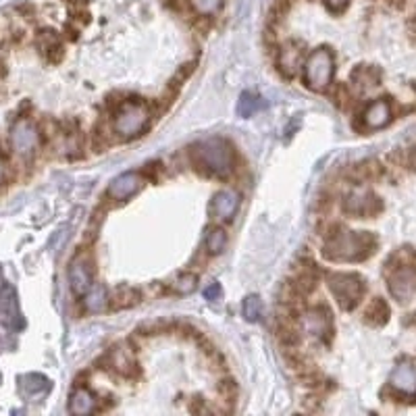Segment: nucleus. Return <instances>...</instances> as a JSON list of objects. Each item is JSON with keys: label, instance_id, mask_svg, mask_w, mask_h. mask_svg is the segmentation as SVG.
Instances as JSON below:
<instances>
[{"label": "nucleus", "instance_id": "4", "mask_svg": "<svg viewBox=\"0 0 416 416\" xmlns=\"http://www.w3.org/2000/svg\"><path fill=\"white\" fill-rule=\"evenodd\" d=\"M331 75H333V56L327 48H317L306 65H304V80L306 86L315 92H323L324 88L331 84Z\"/></svg>", "mask_w": 416, "mask_h": 416}, {"label": "nucleus", "instance_id": "30", "mask_svg": "<svg viewBox=\"0 0 416 416\" xmlns=\"http://www.w3.org/2000/svg\"><path fill=\"white\" fill-rule=\"evenodd\" d=\"M11 346H13L11 335H8L6 327H4V324H0V352H4V350H6V348H11Z\"/></svg>", "mask_w": 416, "mask_h": 416}, {"label": "nucleus", "instance_id": "27", "mask_svg": "<svg viewBox=\"0 0 416 416\" xmlns=\"http://www.w3.org/2000/svg\"><path fill=\"white\" fill-rule=\"evenodd\" d=\"M194 289H196V277L194 275H184L175 283V291H179V294H191Z\"/></svg>", "mask_w": 416, "mask_h": 416}, {"label": "nucleus", "instance_id": "12", "mask_svg": "<svg viewBox=\"0 0 416 416\" xmlns=\"http://www.w3.org/2000/svg\"><path fill=\"white\" fill-rule=\"evenodd\" d=\"M237 206H239V196L233 189H223L213 198L210 213L221 221H232L237 213Z\"/></svg>", "mask_w": 416, "mask_h": 416}, {"label": "nucleus", "instance_id": "35", "mask_svg": "<svg viewBox=\"0 0 416 416\" xmlns=\"http://www.w3.org/2000/svg\"><path fill=\"white\" fill-rule=\"evenodd\" d=\"M410 27H412V32L416 34V15H415V19H412V23H410Z\"/></svg>", "mask_w": 416, "mask_h": 416}, {"label": "nucleus", "instance_id": "29", "mask_svg": "<svg viewBox=\"0 0 416 416\" xmlns=\"http://www.w3.org/2000/svg\"><path fill=\"white\" fill-rule=\"evenodd\" d=\"M221 296V285L219 283H210L206 289H204V298L206 300H217Z\"/></svg>", "mask_w": 416, "mask_h": 416}, {"label": "nucleus", "instance_id": "15", "mask_svg": "<svg viewBox=\"0 0 416 416\" xmlns=\"http://www.w3.org/2000/svg\"><path fill=\"white\" fill-rule=\"evenodd\" d=\"M94 408H96V400H94V396L88 391V389H75L73 391V396H71V400H69V410L73 412V415L77 416H86L94 412Z\"/></svg>", "mask_w": 416, "mask_h": 416}, {"label": "nucleus", "instance_id": "6", "mask_svg": "<svg viewBox=\"0 0 416 416\" xmlns=\"http://www.w3.org/2000/svg\"><path fill=\"white\" fill-rule=\"evenodd\" d=\"M11 146L21 158H32L40 146V132L30 119H19L11 127Z\"/></svg>", "mask_w": 416, "mask_h": 416}, {"label": "nucleus", "instance_id": "21", "mask_svg": "<svg viewBox=\"0 0 416 416\" xmlns=\"http://www.w3.org/2000/svg\"><path fill=\"white\" fill-rule=\"evenodd\" d=\"M139 300V294L134 287H119L113 296V306L115 308H130Z\"/></svg>", "mask_w": 416, "mask_h": 416}, {"label": "nucleus", "instance_id": "31", "mask_svg": "<svg viewBox=\"0 0 416 416\" xmlns=\"http://www.w3.org/2000/svg\"><path fill=\"white\" fill-rule=\"evenodd\" d=\"M324 4H327V8H329V11L337 13V11H341V8L348 4V0H324Z\"/></svg>", "mask_w": 416, "mask_h": 416}, {"label": "nucleus", "instance_id": "3", "mask_svg": "<svg viewBox=\"0 0 416 416\" xmlns=\"http://www.w3.org/2000/svg\"><path fill=\"white\" fill-rule=\"evenodd\" d=\"M329 289L343 310H352L363 300L365 283L354 273H333L329 275Z\"/></svg>", "mask_w": 416, "mask_h": 416}, {"label": "nucleus", "instance_id": "8", "mask_svg": "<svg viewBox=\"0 0 416 416\" xmlns=\"http://www.w3.org/2000/svg\"><path fill=\"white\" fill-rule=\"evenodd\" d=\"M379 210H381L379 198L367 189H356L346 200V213L354 217H372Z\"/></svg>", "mask_w": 416, "mask_h": 416}, {"label": "nucleus", "instance_id": "13", "mask_svg": "<svg viewBox=\"0 0 416 416\" xmlns=\"http://www.w3.org/2000/svg\"><path fill=\"white\" fill-rule=\"evenodd\" d=\"M391 387L404 396H416V369L412 365H398L391 372Z\"/></svg>", "mask_w": 416, "mask_h": 416}, {"label": "nucleus", "instance_id": "1", "mask_svg": "<svg viewBox=\"0 0 416 416\" xmlns=\"http://www.w3.org/2000/svg\"><path fill=\"white\" fill-rule=\"evenodd\" d=\"M377 248V239L367 232H346L331 237L324 244V256L329 260H365Z\"/></svg>", "mask_w": 416, "mask_h": 416}, {"label": "nucleus", "instance_id": "34", "mask_svg": "<svg viewBox=\"0 0 416 416\" xmlns=\"http://www.w3.org/2000/svg\"><path fill=\"white\" fill-rule=\"evenodd\" d=\"M410 167L416 171V146L412 148V152H410Z\"/></svg>", "mask_w": 416, "mask_h": 416}, {"label": "nucleus", "instance_id": "17", "mask_svg": "<svg viewBox=\"0 0 416 416\" xmlns=\"http://www.w3.org/2000/svg\"><path fill=\"white\" fill-rule=\"evenodd\" d=\"M21 387H23V391L27 396L40 398V396H44L48 389H50V381H48L46 377H42V374H25L21 379Z\"/></svg>", "mask_w": 416, "mask_h": 416}, {"label": "nucleus", "instance_id": "16", "mask_svg": "<svg viewBox=\"0 0 416 416\" xmlns=\"http://www.w3.org/2000/svg\"><path fill=\"white\" fill-rule=\"evenodd\" d=\"M387 319H389V306L385 304V300H381V298L370 300L367 313H365V321L369 324H374V327H381V324L387 323Z\"/></svg>", "mask_w": 416, "mask_h": 416}, {"label": "nucleus", "instance_id": "22", "mask_svg": "<svg viewBox=\"0 0 416 416\" xmlns=\"http://www.w3.org/2000/svg\"><path fill=\"white\" fill-rule=\"evenodd\" d=\"M258 106H260V98L258 96H254L252 92H244L241 98L237 100V115L248 119V117H252L256 113Z\"/></svg>", "mask_w": 416, "mask_h": 416}, {"label": "nucleus", "instance_id": "18", "mask_svg": "<svg viewBox=\"0 0 416 416\" xmlns=\"http://www.w3.org/2000/svg\"><path fill=\"white\" fill-rule=\"evenodd\" d=\"M300 58H302V50L298 44H289L281 50L279 56V65L287 71V75H291L298 67H300Z\"/></svg>", "mask_w": 416, "mask_h": 416}, {"label": "nucleus", "instance_id": "14", "mask_svg": "<svg viewBox=\"0 0 416 416\" xmlns=\"http://www.w3.org/2000/svg\"><path fill=\"white\" fill-rule=\"evenodd\" d=\"M365 125L370 130H381L391 121V106L387 100H377L365 111Z\"/></svg>", "mask_w": 416, "mask_h": 416}, {"label": "nucleus", "instance_id": "10", "mask_svg": "<svg viewBox=\"0 0 416 416\" xmlns=\"http://www.w3.org/2000/svg\"><path fill=\"white\" fill-rule=\"evenodd\" d=\"M69 283H71V289H73L77 296H86L88 289L92 287V271H90V265H88L86 256H77V258L71 263V269H69Z\"/></svg>", "mask_w": 416, "mask_h": 416}, {"label": "nucleus", "instance_id": "20", "mask_svg": "<svg viewBox=\"0 0 416 416\" xmlns=\"http://www.w3.org/2000/svg\"><path fill=\"white\" fill-rule=\"evenodd\" d=\"M84 302H86V308H88L90 313H100V310H104V306L108 304L104 285H92V287L88 289Z\"/></svg>", "mask_w": 416, "mask_h": 416}, {"label": "nucleus", "instance_id": "9", "mask_svg": "<svg viewBox=\"0 0 416 416\" xmlns=\"http://www.w3.org/2000/svg\"><path fill=\"white\" fill-rule=\"evenodd\" d=\"M144 185V177L139 173H123L119 177H115L111 185H108V196L115 200H127L134 194H138Z\"/></svg>", "mask_w": 416, "mask_h": 416}, {"label": "nucleus", "instance_id": "2", "mask_svg": "<svg viewBox=\"0 0 416 416\" xmlns=\"http://www.w3.org/2000/svg\"><path fill=\"white\" fill-rule=\"evenodd\" d=\"M194 156L206 171L217 175H227L233 169V152L223 139H206L196 144Z\"/></svg>", "mask_w": 416, "mask_h": 416}, {"label": "nucleus", "instance_id": "11", "mask_svg": "<svg viewBox=\"0 0 416 416\" xmlns=\"http://www.w3.org/2000/svg\"><path fill=\"white\" fill-rule=\"evenodd\" d=\"M304 327L308 333L317 335V337H323V339H329L331 337V331H333V319H331V313L327 308H310L304 317Z\"/></svg>", "mask_w": 416, "mask_h": 416}, {"label": "nucleus", "instance_id": "19", "mask_svg": "<svg viewBox=\"0 0 416 416\" xmlns=\"http://www.w3.org/2000/svg\"><path fill=\"white\" fill-rule=\"evenodd\" d=\"M111 363L121 374H132L136 370V363H134L132 354L125 348H115L111 352Z\"/></svg>", "mask_w": 416, "mask_h": 416}, {"label": "nucleus", "instance_id": "25", "mask_svg": "<svg viewBox=\"0 0 416 416\" xmlns=\"http://www.w3.org/2000/svg\"><path fill=\"white\" fill-rule=\"evenodd\" d=\"M352 80H354L358 86L369 88V86H377V84H379V73H377L374 69H370V67H360V69H356V71L352 73Z\"/></svg>", "mask_w": 416, "mask_h": 416}, {"label": "nucleus", "instance_id": "32", "mask_svg": "<svg viewBox=\"0 0 416 416\" xmlns=\"http://www.w3.org/2000/svg\"><path fill=\"white\" fill-rule=\"evenodd\" d=\"M4 179H6V165L0 160V184H4Z\"/></svg>", "mask_w": 416, "mask_h": 416}, {"label": "nucleus", "instance_id": "26", "mask_svg": "<svg viewBox=\"0 0 416 416\" xmlns=\"http://www.w3.org/2000/svg\"><path fill=\"white\" fill-rule=\"evenodd\" d=\"M189 4L200 13V15H213L223 6V0H189Z\"/></svg>", "mask_w": 416, "mask_h": 416}, {"label": "nucleus", "instance_id": "23", "mask_svg": "<svg viewBox=\"0 0 416 416\" xmlns=\"http://www.w3.org/2000/svg\"><path fill=\"white\" fill-rule=\"evenodd\" d=\"M244 317H246V321H250V323L263 319V302H260L258 296H248V298L244 300Z\"/></svg>", "mask_w": 416, "mask_h": 416}, {"label": "nucleus", "instance_id": "7", "mask_svg": "<svg viewBox=\"0 0 416 416\" xmlns=\"http://www.w3.org/2000/svg\"><path fill=\"white\" fill-rule=\"evenodd\" d=\"M389 291L398 302H408L416 291V269L408 263L391 267L389 273Z\"/></svg>", "mask_w": 416, "mask_h": 416}, {"label": "nucleus", "instance_id": "33", "mask_svg": "<svg viewBox=\"0 0 416 416\" xmlns=\"http://www.w3.org/2000/svg\"><path fill=\"white\" fill-rule=\"evenodd\" d=\"M391 6H396V8H402L404 4H406V0H387Z\"/></svg>", "mask_w": 416, "mask_h": 416}, {"label": "nucleus", "instance_id": "5", "mask_svg": "<svg viewBox=\"0 0 416 416\" xmlns=\"http://www.w3.org/2000/svg\"><path fill=\"white\" fill-rule=\"evenodd\" d=\"M148 108L141 104V102H125L121 106V111L115 115V132L121 136V138L130 139L136 138L138 134L144 132V127L148 125Z\"/></svg>", "mask_w": 416, "mask_h": 416}, {"label": "nucleus", "instance_id": "28", "mask_svg": "<svg viewBox=\"0 0 416 416\" xmlns=\"http://www.w3.org/2000/svg\"><path fill=\"white\" fill-rule=\"evenodd\" d=\"M379 173H381V169H379V165H377L374 160H369V163H365V165L358 167V175L365 177V179H372V177H377Z\"/></svg>", "mask_w": 416, "mask_h": 416}, {"label": "nucleus", "instance_id": "24", "mask_svg": "<svg viewBox=\"0 0 416 416\" xmlns=\"http://www.w3.org/2000/svg\"><path fill=\"white\" fill-rule=\"evenodd\" d=\"M227 244V235L223 229H210L206 235V250L210 254H219Z\"/></svg>", "mask_w": 416, "mask_h": 416}]
</instances>
